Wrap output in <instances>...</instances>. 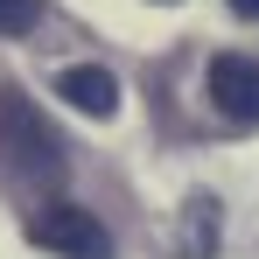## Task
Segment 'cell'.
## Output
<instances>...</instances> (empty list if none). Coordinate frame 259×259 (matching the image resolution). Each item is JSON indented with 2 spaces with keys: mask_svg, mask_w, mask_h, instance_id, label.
Here are the masks:
<instances>
[{
  "mask_svg": "<svg viewBox=\"0 0 259 259\" xmlns=\"http://www.w3.org/2000/svg\"><path fill=\"white\" fill-rule=\"evenodd\" d=\"M0 161L21 175H56L63 168V140L42 126V112L21 91H0Z\"/></svg>",
  "mask_w": 259,
  "mask_h": 259,
  "instance_id": "1",
  "label": "cell"
},
{
  "mask_svg": "<svg viewBox=\"0 0 259 259\" xmlns=\"http://www.w3.org/2000/svg\"><path fill=\"white\" fill-rule=\"evenodd\" d=\"M28 245H42L56 259H112V231L77 203H49L28 217Z\"/></svg>",
  "mask_w": 259,
  "mask_h": 259,
  "instance_id": "2",
  "label": "cell"
},
{
  "mask_svg": "<svg viewBox=\"0 0 259 259\" xmlns=\"http://www.w3.org/2000/svg\"><path fill=\"white\" fill-rule=\"evenodd\" d=\"M203 91H210V105L231 119V126H259V63H252V56H238V49L210 56Z\"/></svg>",
  "mask_w": 259,
  "mask_h": 259,
  "instance_id": "3",
  "label": "cell"
},
{
  "mask_svg": "<svg viewBox=\"0 0 259 259\" xmlns=\"http://www.w3.org/2000/svg\"><path fill=\"white\" fill-rule=\"evenodd\" d=\"M56 91H63V105H77L91 119H112V112H119V77L98 70V63H70V70L56 77Z\"/></svg>",
  "mask_w": 259,
  "mask_h": 259,
  "instance_id": "4",
  "label": "cell"
},
{
  "mask_svg": "<svg viewBox=\"0 0 259 259\" xmlns=\"http://www.w3.org/2000/svg\"><path fill=\"white\" fill-rule=\"evenodd\" d=\"M182 259H210L217 252V196H189L182 203V238H175Z\"/></svg>",
  "mask_w": 259,
  "mask_h": 259,
  "instance_id": "5",
  "label": "cell"
},
{
  "mask_svg": "<svg viewBox=\"0 0 259 259\" xmlns=\"http://www.w3.org/2000/svg\"><path fill=\"white\" fill-rule=\"evenodd\" d=\"M42 21V0H0V35H28Z\"/></svg>",
  "mask_w": 259,
  "mask_h": 259,
  "instance_id": "6",
  "label": "cell"
},
{
  "mask_svg": "<svg viewBox=\"0 0 259 259\" xmlns=\"http://www.w3.org/2000/svg\"><path fill=\"white\" fill-rule=\"evenodd\" d=\"M231 14H245V21H259V0H231Z\"/></svg>",
  "mask_w": 259,
  "mask_h": 259,
  "instance_id": "7",
  "label": "cell"
}]
</instances>
